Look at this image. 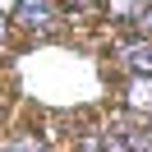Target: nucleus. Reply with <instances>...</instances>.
I'll list each match as a JSON object with an SVG mask.
<instances>
[{
	"mask_svg": "<svg viewBox=\"0 0 152 152\" xmlns=\"http://www.w3.org/2000/svg\"><path fill=\"white\" fill-rule=\"evenodd\" d=\"M115 56H120L134 74H152V46H148V42H124Z\"/></svg>",
	"mask_w": 152,
	"mask_h": 152,
	"instance_id": "obj_2",
	"label": "nucleus"
},
{
	"mask_svg": "<svg viewBox=\"0 0 152 152\" xmlns=\"http://www.w3.org/2000/svg\"><path fill=\"white\" fill-rule=\"evenodd\" d=\"M0 152H46V148H42V143L32 138V134H19V138H10Z\"/></svg>",
	"mask_w": 152,
	"mask_h": 152,
	"instance_id": "obj_5",
	"label": "nucleus"
},
{
	"mask_svg": "<svg viewBox=\"0 0 152 152\" xmlns=\"http://www.w3.org/2000/svg\"><path fill=\"white\" fill-rule=\"evenodd\" d=\"M83 152H106V138H102V134H88V138H83Z\"/></svg>",
	"mask_w": 152,
	"mask_h": 152,
	"instance_id": "obj_8",
	"label": "nucleus"
},
{
	"mask_svg": "<svg viewBox=\"0 0 152 152\" xmlns=\"http://www.w3.org/2000/svg\"><path fill=\"white\" fill-rule=\"evenodd\" d=\"M134 23H138V32H152V0L143 5L138 14H134Z\"/></svg>",
	"mask_w": 152,
	"mask_h": 152,
	"instance_id": "obj_7",
	"label": "nucleus"
},
{
	"mask_svg": "<svg viewBox=\"0 0 152 152\" xmlns=\"http://www.w3.org/2000/svg\"><path fill=\"white\" fill-rule=\"evenodd\" d=\"M14 23H23V28H32V32H51L56 28V0H19L14 5Z\"/></svg>",
	"mask_w": 152,
	"mask_h": 152,
	"instance_id": "obj_1",
	"label": "nucleus"
},
{
	"mask_svg": "<svg viewBox=\"0 0 152 152\" xmlns=\"http://www.w3.org/2000/svg\"><path fill=\"white\" fill-rule=\"evenodd\" d=\"M120 138H124V148H129V152H152V134H148V129H138V124L120 129Z\"/></svg>",
	"mask_w": 152,
	"mask_h": 152,
	"instance_id": "obj_4",
	"label": "nucleus"
},
{
	"mask_svg": "<svg viewBox=\"0 0 152 152\" xmlns=\"http://www.w3.org/2000/svg\"><path fill=\"white\" fill-rule=\"evenodd\" d=\"M143 5H148V0H111V14H115V19H134Z\"/></svg>",
	"mask_w": 152,
	"mask_h": 152,
	"instance_id": "obj_6",
	"label": "nucleus"
},
{
	"mask_svg": "<svg viewBox=\"0 0 152 152\" xmlns=\"http://www.w3.org/2000/svg\"><path fill=\"white\" fill-rule=\"evenodd\" d=\"M129 111L152 115V78H148V74H134V78H129Z\"/></svg>",
	"mask_w": 152,
	"mask_h": 152,
	"instance_id": "obj_3",
	"label": "nucleus"
},
{
	"mask_svg": "<svg viewBox=\"0 0 152 152\" xmlns=\"http://www.w3.org/2000/svg\"><path fill=\"white\" fill-rule=\"evenodd\" d=\"M69 5H92V0H69Z\"/></svg>",
	"mask_w": 152,
	"mask_h": 152,
	"instance_id": "obj_10",
	"label": "nucleus"
},
{
	"mask_svg": "<svg viewBox=\"0 0 152 152\" xmlns=\"http://www.w3.org/2000/svg\"><path fill=\"white\" fill-rule=\"evenodd\" d=\"M102 138H106V152H129V148H124V138H120V134H102Z\"/></svg>",
	"mask_w": 152,
	"mask_h": 152,
	"instance_id": "obj_9",
	"label": "nucleus"
}]
</instances>
